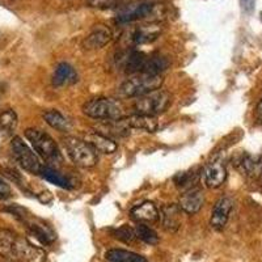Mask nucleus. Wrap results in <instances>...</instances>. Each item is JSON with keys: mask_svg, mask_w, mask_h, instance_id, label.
<instances>
[{"mask_svg": "<svg viewBox=\"0 0 262 262\" xmlns=\"http://www.w3.org/2000/svg\"><path fill=\"white\" fill-rule=\"evenodd\" d=\"M0 256L17 262H43L46 258L45 250L7 229H0Z\"/></svg>", "mask_w": 262, "mask_h": 262, "instance_id": "nucleus-1", "label": "nucleus"}, {"mask_svg": "<svg viewBox=\"0 0 262 262\" xmlns=\"http://www.w3.org/2000/svg\"><path fill=\"white\" fill-rule=\"evenodd\" d=\"M25 137L30 142L33 149L43 160L50 164L62 163L63 156L59 147L50 135L46 134L45 131H41L38 128H28V130H25Z\"/></svg>", "mask_w": 262, "mask_h": 262, "instance_id": "nucleus-2", "label": "nucleus"}, {"mask_svg": "<svg viewBox=\"0 0 262 262\" xmlns=\"http://www.w3.org/2000/svg\"><path fill=\"white\" fill-rule=\"evenodd\" d=\"M163 81L160 75L135 74L121 85L119 91L126 97H140V96L160 90Z\"/></svg>", "mask_w": 262, "mask_h": 262, "instance_id": "nucleus-3", "label": "nucleus"}, {"mask_svg": "<svg viewBox=\"0 0 262 262\" xmlns=\"http://www.w3.org/2000/svg\"><path fill=\"white\" fill-rule=\"evenodd\" d=\"M172 104V96L165 91H154L144 96L137 97L134 102V111L137 114L156 117L164 113Z\"/></svg>", "mask_w": 262, "mask_h": 262, "instance_id": "nucleus-4", "label": "nucleus"}, {"mask_svg": "<svg viewBox=\"0 0 262 262\" xmlns=\"http://www.w3.org/2000/svg\"><path fill=\"white\" fill-rule=\"evenodd\" d=\"M84 114L101 121H119L123 117V109L113 98H95L83 106Z\"/></svg>", "mask_w": 262, "mask_h": 262, "instance_id": "nucleus-5", "label": "nucleus"}, {"mask_svg": "<svg viewBox=\"0 0 262 262\" xmlns=\"http://www.w3.org/2000/svg\"><path fill=\"white\" fill-rule=\"evenodd\" d=\"M63 143H64L66 152L72 163L81 168L95 167L97 163V154L85 140L78 139L75 137H67L63 140Z\"/></svg>", "mask_w": 262, "mask_h": 262, "instance_id": "nucleus-6", "label": "nucleus"}, {"mask_svg": "<svg viewBox=\"0 0 262 262\" xmlns=\"http://www.w3.org/2000/svg\"><path fill=\"white\" fill-rule=\"evenodd\" d=\"M11 148H12V155L15 158L16 163L27 172L32 174H41V170L43 168L38 155L33 151L24 140L21 138H13L11 142Z\"/></svg>", "mask_w": 262, "mask_h": 262, "instance_id": "nucleus-7", "label": "nucleus"}, {"mask_svg": "<svg viewBox=\"0 0 262 262\" xmlns=\"http://www.w3.org/2000/svg\"><path fill=\"white\" fill-rule=\"evenodd\" d=\"M227 179V167L224 156L217 154L203 168V180L209 188L216 189L224 184Z\"/></svg>", "mask_w": 262, "mask_h": 262, "instance_id": "nucleus-8", "label": "nucleus"}, {"mask_svg": "<svg viewBox=\"0 0 262 262\" xmlns=\"http://www.w3.org/2000/svg\"><path fill=\"white\" fill-rule=\"evenodd\" d=\"M147 58L142 51L134 50V49H128V50L123 51L122 54H119L118 57V64L121 66V69L126 72V74H143L144 67H146Z\"/></svg>", "mask_w": 262, "mask_h": 262, "instance_id": "nucleus-9", "label": "nucleus"}, {"mask_svg": "<svg viewBox=\"0 0 262 262\" xmlns=\"http://www.w3.org/2000/svg\"><path fill=\"white\" fill-rule=\"evenodd\" d=\"M160 34V28L155 24L149 25H139L127 32L126 34V43L130 46L143 45V43H149L155 41Z\"/></svg>", "mask_w": 262, "mask_h": 262, "instance_id": "nucleus-10", "label": "nucleus"}, {"mask_svg": "<svg viewBox=\"0 0 262 262\" xmlns=\"http://www.w3.org/2000/svg\"><path fill=\"white\" fill-rule=\"evenodd\" d=\"M233 209V201L229 196H222L221 200L215 203L214 209L211 212L210 224L216 231H222L227 226L229 215Z\"/></svg>", "mask_w": 262, "mask_h": 262, "instance_id": "nucleus-11", "label": "nucleus"}, {"mask_svg": "<svg viewBox=\"0 0 262 262\" xmlns=\"http://www.w3.org/2000/svg\"><path fill=\"white\" fill-rule=\"evenodd\" d=\"M203 203H205L203 190H201L200 188H191L182 193V195L180 196L179 206L184 212L193 215L202 209Z\"/></svg>", "mask_w": 262, "mask_h": 262, "instance_id": "nucleus-12", "label": "nucleus"}, {"mask_svg": "<svg viewBox=\"0 0 262 262\" xmlns=\"http://www.w3.org/2000/svg\"><path fill=\"white\" fill-rule=\"evenodd\" d=\"M154 8H155V4L152 2H140V3L133 4V6H128L125 11H122L117 21L126 24V23L140 20V18L147 17L154 11Z\"/></svg>", "mask_w": 262, "mask_h": 262, "instance_id": "nucleus-13", "label": "nucleus"}, {"mask_svg": "<svg viewBox=\"0 0 262 262\" xmlns=\"http://www.w3.org/2000/svg\"><path fill=\"white\" fill-rule=\"evenodd\" d=\"M130 215L135 222L143 224L156 223L160 219V212L152 202H143L135 206L134 209L131 210Z\"/></svg>", "mask_w": 262, "mask_h": 262, "instance_id": "nucleus-14", "label": "nucleus"}, {"mask_svg": "<svg viewBox=\"0 0 262 262\" xmlns=\"http://www.w3.org/2000/svg\"><path fill=\"white\" fill-rule=\"evenodd\" d=\"M181 207L179 205H167L161 207L160 219L163 227L168 232H176L181 227Z\"/></svg>", "mask_w": 262, "mask_h": 262, "instance_id": "nucleus-15", "label": "nucleus"}, {"mask_svg": "<svg viewBox=\"0 0 262 262\" xmlns=\"http://www.w3.org/2000/svg\"><path fill=\"white\" fill-rule=\"evenodd\" d=\"M122 125H125L128 128H135V130H143L148 133H154L158 130L159 123L156 117L144 116V114H134L125 119H119Z\"/></svg>", "mask_w": 262, "mask_h": 262, "instance_id": "nucleus-16", "label": "nucleus"}, {"mask_svg": "<svg viewBox=\"0 0 262 262\" xmlns=\"http://www.w3.org/2000/svg\"><path fill=\"white\" fill-rule=\"evenodd\" d=\"M236 167L243 174H247L249 177H258L262 174V159L259 156L244 154L237 158Z\"/></svg>", "mask_w": 262, "mask_h": 262, "instance_id": "nucleus-17", "label": "nucleus"}, {"mask_svg": "<svg viewBox=\"0 0 262 262\" xmlns=\"http://www.w3.org/2000/svg\"><path fill=\"white\" fill-rule=\"evenodd\" d=\"M112 39V32L106 27L98 25L92 32L88 34V37L84 41V48L88 50H95V49L104 48L106 43H109Z\"/></svg>", "mask_w": 262, "mask_h": 262, "instance_id": "nucleus-18", "label": "nucleus"}, {"mask_svg": "<svg viewBox=\"0 0 262 262\" xmlns=\"http://www.w3.org/2000/svg\"><path fill=\"white\" fill-rule=\"evenodd\" d=\"M86 143L90 144L96 152H101V154H113L117 149V143L106 135L100 134V133H90L85 135L84 139Z\"/></svg>", "mask_w": 262, "mask_h": 262, "instance_id": "nucleus-19", "label": "nucleus"}, {"mask_svg": "<svg viewBox=\"0 0 262 262\" xmlns=\"http://www.w3.org/2000/svg\"><path fill=\"white\" fill-rule=\"evenodd\" d=\"M78 80V74L69 63H59L55 67V71L53 75V84L55 86H64L74 84Z\"/></svg>", "mask_w": 262, "mask_h": 262, "instance_id": "nucleus-20", "label": "nucleus"}, {"mask_svg": "<svg viewBox=\"0 0 262 262\" xmlns=\"http://www.w3.org/2000/svg\"><path fill=\"white\" fill-rule=\"evenodd\" d=\"M15 215H16V216L20 217L21 221L27 224V227H28V229L30 231V233L36 236L39 242L43 243V244H50V243L54 242L55 235L51 232V229L49 228L48 226H45V224H42V223H38V222L28 221L27 216H25V215H23V214H15Z\"/></svg>", "mask_w": 262, "mask_h": 262, "instance_id": "nucleus-21", "label": "nucleus"}, {"mask_svg": "<svg viewBox=\"0 0 262 262\" xmlns=\"http://www.w3.org/2000/svg\"><path fill=\"white\" fill-rule=\"evenodd\" d=\"M17 126V114L13 111H6L0 116V146L11 139Z\"/></svg>", "mask_w": 262, "mask_h": 262, "instance_id": "nucleus-22", "label": "nucleus"}, {"mask_svg": "<svg viewBox=\"0 0 262 262\" xmlns=\"http://www.w3.org/2000/svg\"><path fill=\"white\" fill-rule=\"evenodd\" d=\"M105 258L111 262H147L140 254L123 249H111L105 253Z\"/></svg>", "mask_w": 262, "mask_h": 262, "instance_id": "nucleus-23", "label": "nucleus"}, {"mask_svg": "<svg viewBox=\"0 0 262 262\" xmlns=\"http://www.w3.org/2000/svg\"><path fill=\"white\" fill-rule=\"evenodd\" d=\"M43 119H45L46 123L50 127L55 128L58 131H62V133H66V131H69L71 128V122L58 111L45 112L43 113Z\"/></svg>", "mask_w": 262, "mask_h": 262, "instance_id": "nucleus-24", "label": "nucleus"}, {"mask_svg": "<svg viewBox=\"0 0 262 262\" xmlns=\"http://www.w3.org/2000/svg\"><path fill=\"white\" fill-rule=\"evenodd\" d=\"M41 176L46 180V181L51 182V184L57 185L59 188L63 189H71L72 184L69 179L66 176H63L62 173L58 172L57 169H54L53 167H49V165H43L41 170Z\"/></svg>", "mask_w": 262, "mask_h": 262, "instance_id": "nucleus-25", "label": "nucleus"}, {"mask_svg": "<svg viewBox=\"0 0 262 262\" xmlns=\"http://www.w3.org/2000/svg\"><path fill=\"white\" fill-rule=\"evenodd\" d=\"M168 66H169V62L167 58L161 57V55H148L143 74L160 75V72L168 69Z\"/></svg>", "mask_w": 262, "mask_h": 262, "instance_id": "nucleus-26", "label": "nucleus"}, {"mask_svg": "<svg viewBox=\"0 0 262 262\" xmlns=\"http://www.w3.org/2000/svg\"><path fill=\"white\" fill-rule=\"evenodd\" d=\"M135 233H137V237L140 238V240L146 243V244L156 245L159 243L158 233H156L151 227L147 226V224L138 223V226L135 227Z\"/></svg>", "mask_w": 262, "mask_h": 262, "instance_id": "nucleus-27", "label": "nucleus"}, {"mask_svg": "<svg viewBox=\"0 0 262 262\" xmlns=\"http://www.w3.org/2000/svg\"><path fill=\"white\" fill-rule=\"evenodd\" d=\"M174 182L182 190H189L191 188H195L194 186V182H195V174L193 172L191 173H179L174 179Z\"/></svg>", "mask_w": 262, "mask_h": 262, "instance_id": "nucleus-28", "label": "nucleus"}, {"mask_svg": "<svg viewBox=\"0 0 262 262\" xmlns=\"http://www.w3.org/2000/svg\"><path fill=\"white\" fill-rule=\"evenodd\" d=\"M114 236L123 243H133L137 237V233H135V229L130 228L128 226H122L114 232Z\"/></svg>", "mask_w": 262, "mask_h": 262, "instance_id": "nucleus-29", "label": "nucleus"}, {"mask_svg": "<svg viewBox=\"0 0 262 262\" xmlns=\"http://www.w3.org/2000/svg\"><path fill=\"white\" fill-rule=\"evenodd\" d=\"M126 2L128 0H90V6L95 8H112Z\"/></svg>", "mask_w": 262, "mask_h": 262, "instance_id": "nucleus-30", "label": "nucleus"}, {"mask_svg": "<svg viewBox=\"0 0 262 262\" xmlns=\"http://www.w3.org/2000/svg\"><path fill=\"white\" fill-rule=\"evenodd\" d=\"M12 194V190L9 188V185L6 184L3 180H0V200H6V198H9Z\"/></svg>", "mask_w": 262, "mask_h": 262, "instance_id": "nucleus-31", "label": "nucleus"}, {"mask_svg": "<svg viewBox=\"0 0 262 262\" xmlns=\"http://www.w3.org/2000/svg\"><path fill=\"white\" fill-rule=\"evenodd\" d=\"M256 118H257V122H258V125L262 127V100L258 102V105H257Z\"/></svg>", "mask_w": 262, "mask_h": 262, "instance_id": "nucleus-32", "label": "nucleus"}, {"mask_svg": "<svg viewBox=\"0 0 262 262\" xmlns=\"http://www.w3.org/2000/svg\"><path fill=\"white\" fill-rule=\"evenodd\" d=\"M245 2H247V0H245Z\"/></svg>", "mask_w": 262, "mask_h": 262, "instance_id": "nucleus-33", "label": "nucleus"}]
</instances>
